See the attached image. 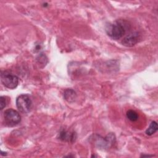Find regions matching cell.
Here are the masks:
<instances>
[{
	"instance_id": "cell-3",
	"label": "cell",
	"mask_w": 158,
	"mask_h": 158,
	"mask_svg": "<svg viewBox=\"0 0 158 158\" xmlns=\"http://www.w3.org/2000/svg\"><path fill=\"white\" fill-rule=\"evenodd\" d=\"M16 106L20 112L27 114L31 109L32 101L28 95L21 94L16 99Z\"/></svg>"
},
{
	"instance_id": "cell-7",
	"label": "cell",
	"mask_w": 158,
	"mask_h": 158,
	"mask_svg": "<svg viewBox=\"0 0 158 158\" xmlns=\"http://www.w3.org/2000/svg\"><path fill=\"white\" fill-rule=\"evenodd\" d=\"M59 138L62 141L67 142H74L77 138V134L73 131H69L62 130L59 133Z\"/></svg>"
},
{
	"instance_id": "cell-10",
	"label": "cell",
	"mask_w": 158,
	"mask_h": 158,
	"mask_svg": "<svg viewBox=\"0 0 158 158\" xmlns=\"http://www.w3.org/2000/svg\"><path fill=\"white\" fill-rule=\"evenodd\" d=\"M127 117L131 122H135L138 119V115L133 110H128L127 112Z\"/></svg>"
},
{
	"instance_id": "cell-12",
	"label": "cell",
	"mask_w": 158,
	"mask_h": 158,
	"mask_svg": "<svg viewBox=\"0 0 158 158\" xmlns=\"http://www.w3.org/2000/svg\"><path fill=\"white\" fill-rule=\"evenodd\" d=\"M6 99L4 96H1L0 98V109L2 110L6 106Z\"/></svg>"
},
{
	"instance_id": "cell-1",
	"label": "cell",
	"mask_w": 158,
	"mask_h": 158,
	"mask_svg": "<svg viewBox=\"0 0 158 158\" xmlns=\"http://www.w3.org/2000/svg\"><path fill=\"white\" fill-rule=\"evenodd\" d=\"M130 29V25L124 20H118L109 23L106 27V31L109 36L113 40H119L122 38Z\"/></svg>"
},
{
	"instance_id": "cell-5",
	"label": "cell",
	"mask_w": 158,
	"mask_h": 158,
	"mask_svg": "<svg viewBox=\"0 0 158 158\" xmlns=\"http://www.w3.org/2000/svg\"><path fill=\"white\" fill-rule=\"evenodd\" d=\"M95 138V144L96 146L102 149H109L115 142V136L113 133H109L104 138L98 135Z\"/></svg>"
},
{
	"instance_id": "cell-11",
	"label": "cell",
	"mask_w": 158,
	"mask_h": 158,
	"mask_svg": "<svg viewBox=\"0 0 158 158\" xmlns=\"http://www.w3.org/2000/svg\"><path fill=\"white\" fill-rule=\"evenodd\" d=\"M36 60L39 64H42L43 65H44L46 64V63L48 62L47 57L44 54H41L40 55H39L37 57Z\"/></svg>"
},
{
	"instance_id": "cell-6",
	"label": "cell",
	"mask_w": 158,
	"mask_h": 158,
	"mask_svg": "<svg viewBox=\"0 0 158 158\" xmlns=\"http://www.w3.org/2000/svg\"><path fill=\"white\" fill-rule=\"evenodd\" d=\"M140 38V35L138 32H132L128 34L122 41L123 45L131 47L135 45L138 41Z\"/></svg>"
},
{
	"instance_id": "cell-2",
	"label": "cell",
	"mask_w": 158,
	"mask_h": 158,
	"mask_svg": "<svg viewBox=\"0 0 158 158\" xmlns=\"http://www.w3.org/2000/svg\"><path fill=\"white\" fill-rule=\"evenodd\" d=\"M4 120L6 125L15 127L20 123L21 117L17 110L13 109H8L4 112Z\"/></svg>"
},
{
	"instance_id": "cell-13",
	"label": "cell",
	"mask_w": 158,
	"mask_h": 158,
	"mask_svg": "<svg viewBox=\"0 0 158 158\" xmlns=\"http://www.w3.org/2000/svg\"><path fill=\"white\" fill-rule=\"evenodd\" d=\"M153 156V155H142L141 157H151Z\"/></svg>"
},
{
	"instance_id": "cell-9",
	"label": "cell",
	"mask_w": 158,
	"mask_h": 158,
	"mask_svg": "<svg viewBox=\"0 0 158 158\" xmlns=\"http://www.w3.org/2000/svg\"><path fill=\"white\" fill-rule=\"evenodd\" d=\"M157 128H158V127H157V122L155 121H152L150 123L149 127L146 130V133L149 136H151L157 131Z\"/></svg>"
},
{
	"instance_id": "cell-4",
	"label": "cell",
	"mask_w": 158,
	"mask_h": 158,
	"mask_svg": "<svg viewBox=\"0 0 158 158\" xmlns=\"http://www.w3.org/2000/svg\"><path fill=\"white\" fill-rule=\"evenodd\" d=\"M1 80L3 85L9 89H14L19 84L18 77L7 71L1 72Z\"/></svg>"
},
{
	"instance_id": "cell-8",
	"label": "cell",
	"mask_w": 158,
	"mask_h": 158,
	"mask_svg": "<svg viewBox=\"0 0 158 158\" xmlns=\"http://www.w3.org/2000/svg\"><path fill=\"white\" fill-rule=\"evenodd\" d=\"M64 99L69 102H73L77 98V93L72 89H66L64 93Z\"/></svg>"
}]
</instances>
